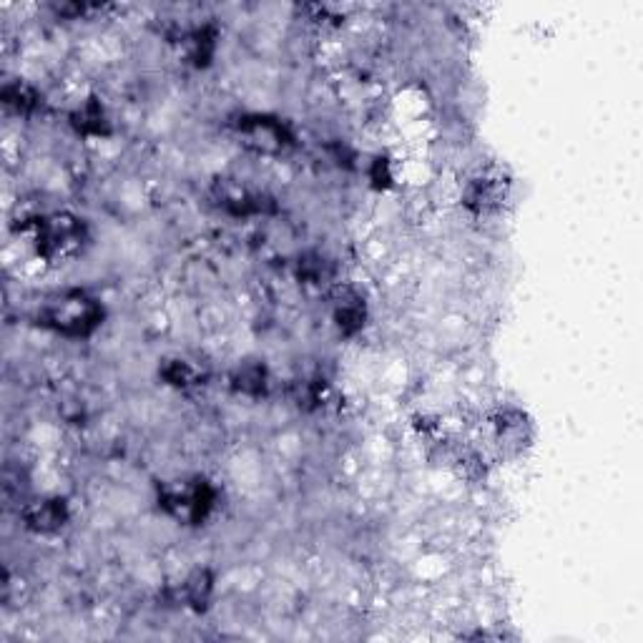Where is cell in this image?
Returning <instances> with one entry per match:
<instances>
[{
	"label": "cell",
	"instance_id": "cell-1",
	"mask_svg": "<svg viewBox=\"0 0 643 643\" xmlns=\"http://www.w3.org/2000/svg\"><path fill=\"white\" fill-rule=\"evenodd\" d=\"M38 319H41L43 327L53 330L56 335L78 340V337L93 335L101 327L103 307L91 294L73 289V292L53 294L51 299H46V304L38 312Z\"/></svg>",
	"mask_w": 643,
	"mask_h": 643
},
{
	"label": "cell",
	"instance_id": "cell-2",
	"mask_svg": "<svg viewBox=\"0 0 643 643\" xmlns=\"http://www.w3.org/2000/svg\"><path fill=\"white\" fill-rule=\"evenodd\" d=\"M83 242H86V224H83V219L66 214V211L38 219L36 232H33V244H36L38 254L48 262H61V259L73 257V254L81 252Z\"/></svg>",
	"mask_w": 643,
	"mask_h": 643
},
{
	"label": "cell",
	"instance_id": "cell-3",
	"mask_svg": "<svg viewBox=\"0 0 643 643\" xmlns=\"http://www.w3.org/2000/svg\"><path fill=\"white\" fill-rule=\"evenodd\" d=\"M214 500H217V493L204 478L174 483L161 493V505L169 510V515L186 525L201 523L214 508Z\"/></svg>",
	"mask_w": 643,
	"mask_h": 643
},
{
	"label": "cell",
	"instance_id": "cell-4",
	"mask_svg": "<svg viewBox=\"0 0 643 643\" xmlns=\"http://www.w3.org/2000/svg\"><path fill=\"white\" fill-rule=\"evenodd\" d=\"M239 136L257 151H279L289 144V134L282 121L267 116H244L237 124Z\"/></svg>",
	"mask_w": 643,
	"mask_h": 643
},
{
	"label": "cell",
	"instance_id": "cell-5",
	"mask_svg": "<svg viewBox=\"0 0 643 643\" xmlns=\"http://www.w3.org/2000/svg\"><path fill=\"white\" fill-rule=\"evenodd\" d=\"M68 518L66 503L58 498L53 500H38L33 508L26 510V520L33 530H41V533H51V530H58Z\"/></svg>",
	"mask_w": 643,
	"mask_h": 643
},
{
	"label": "cell",
	"instance_id": "cell-6",
	"mask_svg": "<svg viewBox=\"0 0 643 643\" xmlns=\"http://www.w3.org/2000/svg\"><path fill=\"white\" fill-rule=\"evenodd\" d=\"M362 319H365V304L350 289H342L335 299V322L342 332L352 335L362 327Z\"/></svg>",
	"mask_w": 643,
	"mask_h": 643
},
{
	"label": "cell",
	"instance_id": "cell-7",
	"mask_svg": "<svg viewBox=\"0 0 643 643\" xmlns=\"http://www.w3.org/2000/svg\"><path fill=\"white\" fill-rule=\"evenodd\" d=\"M234 385L242 392H262L264 390V367L247 365L237 372Z\"/></svg>",
	"mask_w": 643,
	"mask_h": 643
},
{
	"label": "cell",
	"instance_id": "cell-8",
	"mask_svg": "<svg viewBox=\"0 0 643 643\" xmlns=\"http://www.w3.org/2000/svg\"><path fill=\"white\" fill-rule=\"evenodd\" d=\"M184 586H186V601H189L191 606H201V601H206L211 593V578L206 576V573H194Z\"/></svg>",
	"mask_w": 643,
	"mask_h": 643
}]
</instances>
